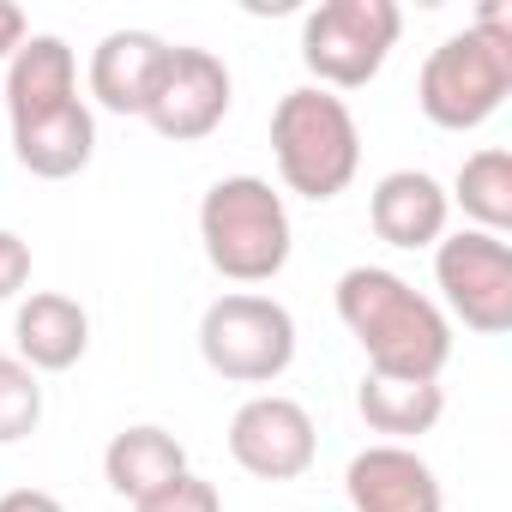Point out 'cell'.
<instances>
[{
  "label": "cell",
  "instance_id": "cell-1",
  "mask_svg": "<svg viewBox=\"0 0 512 512\" xmlns=\"http://www.w3.org/2000/svg\"><path fill=\"white\" fill-rule=\"evenodd\" d=\"M338 320L368 356V374L392 380H440L452 362V320L416 284L386 266H350L338 278Z\"/></svg>",
  "mask_w": 512,
  "mask_h": 512
},
{
  "label": "cell",
  "instance_id": "cell-2",
  "mask_svg": "<svg viewBox=\"0 0 512 512\" xmlns=\"http://www.w3.org/2000/svg\"><path fill=\"white\" fill-rule=\"evenodd\" d=\"M506 97H512V31H506V7L488 0L470 31L446 37L422 61L416 109L446 133H476L482 121L500 115Z\"/></svg>",
  "mask_w": 512,
  "mask_h": 512
},
{
  "label": "cell",
  "instance_id": "cell-3",
  "mask_svg": "<svg viewBox=\"0 0 512 512\" xmlns=\"http://www.w3.org/2000/svg\"><path fill=\"white\" fill-rule=\"evenodd\" d=\"M199 241L217 278L229 284H272L290 266V205L260 175H223L199 199Z\"/></svg>",
  "mask_w": 512,
  "mask_h": 512
},
{
  "label": "cell",
  "instance_id": "cell-4",
  "mask_svg": "<svg viewBox=\"0 0 512 512\" xmlns=\"http://www.w3.org/2000/svg\"><path fill=\"white\" fill-rule=\"evenodd\" d=\"M272 157H278V175L290 193L326 205L362 169V127L344 97H332L320 85H296L272 109Z\"/></svg>",
  "mask_w": 512,
  "mask_h": 512
},
{
  "label": "cell",
  "instance_id": "cell-5",
  "mask_svg": "<svg viewBox=\"0 0 512 512\" xmlns=\"http://www.w3.org/2000/svg\"><path fill=\"white\" fill-rule=\"evenodd\" d=\"M404 13L398 0H326L302 19V67L320 91H362L380 79L386 55L398 49Z\"/></svg>",
  "mask_w": 512,
  "mask_h": 512
},
{
  "label": "cell",
  "instance_id": "cell-6",
  "mask_svg": "<svg viewBox=\"0 0 512 512\" xmlns=\"http://www.w3.org/2000/svg\"><path fill=\"white\" fill-rule=\"evenodd\" d=\"M199 356L211 374L235 386H272L296 362V320L284 302L253 296V290L217 296L199 320Z\"/></svg>",
  "mask_w": 512,
  "mask_h": 512
},
{
  "label": "cell",
  "instance_id": "cell-7",
  "mask_svg": "<svg viewBox=\"0 0 512 512\" xmlns=\"http://www.w3.org/2000/svg\"><path fill=\"white\" fill-rule=\"evenodd\" d=\"M434 284H440V314L464 320L476 338H506L512 332V247L506 235L458 229L434 241Z\"/></svg>",
  "mask_w": 512,
  "mask_h": 512
},
{
  "label": "cell",
  "instance_id": "cell-8",
  "mask_svg": "<svg viewBox=\"0 0 512 512\" xmlns=\"http://www.w3.org/2000/svg\"><path fill=\"white\" fill-rule=\"evenodd\" d=\"M235 103V85H229V67L211 55V49H193V43H169V61L157 73V91L145 103V121L157 139L169 145H199L223 127Z\"/></svg>",
  "mask_w": 512,
  "mask_h": 512
},
{
  "label": "cell",
  "instance_id": "cell-9",
  "mask_svg": "<svg viewBox=\"0 0 512 512\" xmlns=\"http://www.w3.org/2000/svg\"><path fill=\"white\" fill-rule=\"evenodd\" d=\"M314 452H320L314 416L296 398H284V392H260V398H247L229 416V458L247 476H260V482H296V476H308Z\"/></svg>",
  "mask_w": 512,
  "mask_h": 512
},
{
  "label": "cell",
  "instance_id": "cell-10",
  "mask_svg": "<svg viewBox=\"0 0 512 512\" xmlns=\"http://www.w3.org/2000/svg\"><path fill=\"white\" fill-rule=\"evenodd\" d=\"M344 494L356 512H446L440 476L422 452L410 446H368L344 470Z\"/></svg>",
  "mask_w": 512,
  "mask_h": 512
},
{
  "label": "cell",
  "instance_id": "cell-11",
  "mask_svg": "<svg viewBox=\"0 0 512 512\" xmlns=\"http://www.w3.org/2000/svg\"><path fill=\"white\" fill-rule=\"evenodd\" d=\"M446 217H452V199L428 169H392L374 181L368 223L386 247H434L446 235Z\"/></svg>",
  "mask_w": 512,
  "mask_h": 512
},
{
  "label": "cell",
  "instance_id": "cell-12",
  "mask_svg": "<svg viewBox=\"0 0 512 512\" xmlns=\"http://www.w3.org/2000/svg\"><path fill=\"white\" fill-rule=\"evenodd\" d=\"M169 61V43L157 31H109L91 55V97L109 115H145L157 73Z\"/></svg>",
  "mask_w": 512,
  "mask_h": 512
},
{
  "label": "cell",
  "instance_id": "cell-13",
  "mask_svg": "<svg viewBox=\"0 0 512 512\" xmlns=\"http://www.w3.org/2000/svg\"><path fill=\"white\" fill-rule=\"evenodd\" d=\"M13 344L31 374H67L91 350V314L61 290H37L13 314Z\"/></svg>",
  "mask_w": 512,
  "mask_h": 512
},
{
  "label": "cell",
  "instance_id": "cell-14",
  "mask_svg": "<svg viewBox=\"0 0 512 512\" xmlns=\"http://www.w3.org/2000/svg\"><path fill=\"white\" fill-rule=\"evenodd\" d=\"M0 97H7L13 127L79 103V61H73L67 37H49V31L25 37V49L7 61V91H0Z\"/></svg>",
  "mask_w": 512,
  "mask_h": 512
},
{
  "label": "cell",
  "instance_id": "cell-15",
  "mask_svg": "<svg viewBox=\"0 0 512 512\" xmlns=\"http://www.w3.org/2000/svg\"><path fill=\"white\" fill-rule=\"evenodd\" d=\"M13 157L19 169H31L37 181H67L79 175L91 157H97V115L91 103H67L55 115H37V121H19L13 127Z\"/></svg>",
  "mask_w": 512,
  "mask_h": 512
},
{
  "label": "cell",
  "instance_id": "cell-16",
  "mask_svg": "<svg viewBox=\"0 0 512 512\" xmlns=\"http://www.w3.org/2000/svg\"><path fill=\"white\" fill-rule=\"evenodd\" d=\"M103 476H109V488L121 500H145V494L169 488L175 476H187V446L169 428H157V422H133V428H121L109 440Z\"/></svg>",
  "mask_w": 512,
  "mask_h": 512
},
{
  "label": "cell",
  "instance_id": "cell-17",
  "mask_svg": "<svg viewBox=\"0 0 512 512\" xmlns=\"http://www.w3.org/2000/svg\"><path fill=\"white\" fill-rule=\"evenodd\" d=\"M356 410L374 434H386V446H404L416 434H428L446 410L440 380H392V374H362L356 386Z\"/></svg>",
  "mask_w": 512,
  "mask_h": 512
},
{
  "label": "cell",
  "instance_id": "cell-18",
  "mask_svg": "<svg viewBox=\"0 0 512 512\" xmlns=\"http://www.w3.org/2000/svg\"><path fill=\"white\" fill-rule=\"evenodd\" d=\"M446 199L470 217V229L506 235V229H512V151H506V145H488V151L464 157Z\"/></svg>",
  "mask_w": 512,
  "mask_h": 512
},
{
  "label": "cell",
  "instance_id": "cell-19",
  "mask_svg": "<svg viewBox=\"0 0 512 512\" xmlns=\"http://www.w3.org/2000/svg\"><path fill=\"white\" fill-rule=\"evenodd\" d=\"M37 422H43V380L19 356H0V446L37 434Z\"/></svg>",
  "mask_w": 512,
  "mask_h": 512
},
{
  "label": "cell",
  "instance_id": "cell-20",
  "mask_svg": "<svg viewBox=\"0 0 512 512\" xmlns=\"http://www.w3.org/2000/svg\"><path fill=\"white\" fill-rule=\"evenodd\" d=\"M133 512H223V494H217V482H205V476L187 470V476H175L169 488L133 500Z\"/></svg>",
  "mask_w": 512,
  "mask_h": 512
},
{
  "label": "cell",
  "instance_id": "cell-21",
  "mask_svg": "<svg viewBox=\"0 0 512 512\" xmlns=\"http://www.w3.org/2000/svg\"><path fill=\"white\" fill-rule=\"evenodd\" d=\"M25 284H31V241L0 229V302H13Z\"/></svg>",
  "mask_w": 512,
  "mask_h": 512
},
{
  "label": "cell",
  "instance_id": "cell-22",
  "mask_svg": "<svg viewBox=\"0 0 512 512\" xmlns=\"http://www.w3.org/2000/svg\"><path fill=\"white\" fill-rule=\"evenodd\" d=\"M31 25H25V7H13V0H0V61H13L25 49Z\"/></svg>",
  "mask_w": 512,
  "mask_h": 512
},
{
  "label": "cell",
  "instance_id": "cell-23",
  "mask_svg": "<svg viewBox=\"0 0 512 512\" xmlns=\"http://www.w3.org/2000/svg\"><path fill=\"white\" fill-rule=\"evenodd\" d=\"M0 512H67V506L43 488H13V494H0Z\"/></svg>",
  "mask_w": 512,
  "mask_h": 512
}]
</instances>
